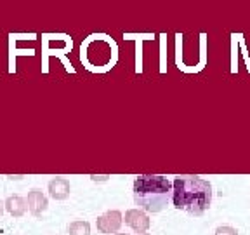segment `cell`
Masks as SVG:
<instances>
[{"label": "cell", "instance_id": "cell-1", "mask_svg": "<svg viewBox=\"0 0 250 235\" xmlns=\"http://www.w3.org/2000/svg\"><path fill=\"white\" fill-rule=\"evenodd\" d=\"M212 185L198 176H177L172 181V204L179 211L202 216L210 208Z\"/></svg>", "mask_w": 250, "mask_h": 235}, {"label": "cell", "instance_id": "cell-2", "mask_svg": "<svg viewBox=\"0 0 250 235\" xmlns=\"http://www.w3.org/2000/svg\"><path fill=\"white\" fill-rule=\"evenodd\" d=\"M134 200L146 212H160L172 200V183L165 176H137Z\"/></svg>", "mask_w": 250, "mask_h": 235}, {"label": "cell", "instance_id": "cell-3", "mask_svg": "<svg viewBox=\"0 0 250 235\" xmlns=\"http://www.w3.org/2000/svg\"><path fill=\"white\" fill-rule=\"evenodd\" d=\"M113 44L106 42L103 39H96V37H90V40L82 46V59H85L89 63L90 68H99L106 67L111 61V56H113Z\"/></svg>", "mask_w": 250, "mask_h": 235}, {"label": "cell", "instance_id": "cell-4", "mask_svg": "<svg viewBox=\"0 0 250 235\" xmlns=\"http://www.w3.org/2000/svg\"><path fill=\"white\" fill-rule=\"evenodd\" d=\"M124 223V216L120 211H106L98 218V230L101 234H117Z\"/></svg>", "mask_w": 250, "mask_h": 235}, {"label": "cell", "instance_id": "cell-5", "mask_svg": "<svg viewBox=\"0 0 250 235\" xmlns=\"http://www.w3.org/2000/svg\"><path fill=\"white\" fill-rule=\"evenodd\" d=\"M125 223L129 225L134 232H137V234H145L149 228V225H151V221H149L148 214L145 211H141V209H129V211L125 212Z\"/></svg>", "mask_w": 250, "mask_h": 235}, {"label": "cell", "instance_id": "cell-6", "mask_svg": "<svg viewBox=\"0 0 250 235\" xmlns=\"http://www.w3.org/2000/svg\"><path fill=\"white\" fill-rule=\"evenodd\" d=\"M28 209H30V212L33 216H42V212L47 209V206H49V202H47V197L42 193V190H39V188H33L30 193H28Z\"/></svg>", "mask_w": 250, "mask_h": 235}, {"label": "cell", "instance_id": "cell-7", "mask_svg": "<svg viewBox=\"0 0 250 235\" xmlns=\"http://www.w3.org/2000/svg\"><path fill=\"white\" fill-rule=\"evenodd\" d=\"M70 181L64 180V178H54V180L49 181V193L54 200H64L70 195Z\"/></svg>", "mask_w": 250, "mask_h": 235}, {"label": "cell", "instance_id": "cell-8", "mask_svg": "<svg viewBox=\"0 0 250 235\" xmlns=\"http://www.w3.org/2000/svg\"><path fill=\"white\" fill-rule=\"evenodd\" d=\"M4 206H5V209H7L9 214L14 216V218H21V216L26 212V208H28L26 200L20 195H11L4 202Z\"/></svg>", "mask_w": 250, "mask_h": 235}, {"label": "cell", "instance_id": "cell-9", "mask_svg": "<svg viewBox=\"0 0 250 235\" xmlns=\"http://www.w3.org/2000/svg\"><path fill=\"white\" fill-rule=\"evenodd\" d=\"M68 235H90V225L87 221H73L68 225Z\"/></svg>", "mask_w": 250, "mask_h": 235}, {"label": "cell", "instance_id": "cell-10", "mask_svg": "<svg viewBox=\"0 0 250 235\" xmlns=\"http://www.w3.org/2000/svg\"><path fill=\"white\" fill-rule=\"evenodd\" d=\"M215 235H238V232H236V228L233 227H219L217 230H215Z\"/></svg>", "mask_w": 250, "mask_h": 235}, {"label": "cell", "instance_id": "cell-11", "mask_svg": "<svg viewBox=\"0 0 250 235\" xmlns=\"http://www.w3.org/2000/svg\"><path fill=\"white\" fill-rule=\"evenodd\" d=\"M108 178H109V174H103V176L92 174V176H90V180H92V181H108Z\"/></svg>", "mask_w": 250, "mask_h": 235}, {"label": "cell", "instance_id": "cell-12", "mask_svg": "<svg viewBox=\"0 0 250 235\" xmlns=\"http://www.w3.org/2000/svg\"><path fill=\"white\" fill-rule=\"evenodd\" d=\"M4 208H5V206H4V202H2V200H0V216L4 214Z\"/></svg>", "mask_w": 250, "mask_h": 235}, {"label": "cell", "instance_id": "cell-13", "mask_svg": "<svg viewBox=\"0 0 250 235\" xmlns=\"http://www.w3.org/2000/svg\"><path fill=\"white\" fill-rule=\"evenodd\" d=\"M115 235H129V234H115Z\"/></svg>", "mask_w": 250, "mask_h": 235}, {"label": "cell", "instance_id": "cell-14", "mask_svg": "<svg viewBox=\"0 0 250 235\" xmlns=\"http://www.w3.org/2000/svg\"><path fill=\"white\" fill-rule=\"evenodd\" d=\"M137 235H149V234H146V232H145V234H137Z\"/></svg>", "mask_w": 250, "mask_h": 235}]
</instances>
